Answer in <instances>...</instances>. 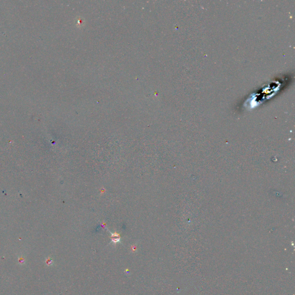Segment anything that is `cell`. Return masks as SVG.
Instances as JSON below:
<instances>
[{
  "label": "cell",
  "mask_w": 295,
  "mask_h": 295,
  "mask_svg": "<svg viewBox=\"0 0 295 295\" xmlns=\"http://www.w3.org/2000/svg\"><path fill=\"white\" fill-rule=\"evenodd\" d=\"M109 232L111 234L112 242L116 243H119L120 241V236H119L118 234H115V233H112L110 231H109Z\"/></svg>",
  "instance_id": "1"
}]
</instances>
